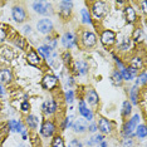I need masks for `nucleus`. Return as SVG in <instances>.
Instances as JSON below:
<instances>
[{
    "label": "nucleus",
    "mask_w": 147,
    "mask_h": 147,
    "mask_svg": "<svg viewBox=\"0 0 147 147\" xmlns=\"http://www.w3.org/2000/svg\"><path fill=\"white\" fill-rule=\"evenodd\" d=\"M140 119H141V116L137 113V115H135L132 118H129L128 121H126L125 126H123V135H125V137L131 138V137L135 136L136 128H137V126L140 125Z\"/></svg>",
    "instance_id": "nucleus-1"
},
{
    "label": "nucleus",
    "mask_w": 147,
    "mask_h": 147,
    "mask_svg": "<svg viewBox=\"0 0 147 147\" xmlns=\"http://www.w3.org/2000/svg\"><path fill=\"white\" fill-rule=\"evenodd\" d=\"M79 40H81V44L83 45V48L89 49V48L96 47L97 35L91 30H83L81 33V36H79Z\"/></svg>",
    "instance_id": "nucleus-2"
},
{
    "label": "nucleus",
    "mask_w": 147,
    "mask_h": 147,
    "mask_svg": "<svg viewBox=\"0 0 147 147\" xmlns=\"http://www.w3.org/2000/svg\"><path fill=\"white\" fill-rule=\"evenodd\" d=\"M91 11L93 16L96 19H102L105 18L106 14H107V6H106V3L103 1H93L91 3Z\"/></svg>",
    "instance_id": "nucleus-3"
},
{
    "label": "nucleus",
    "mask_w": 147,
    "mask_h": 147,
    "mask_svg": "<svg viewBox=\"0 0 147 147\" xmlns=\"http://www.w3.org/2000/svg\"><path fill=\"white\" fill-rule=\"evenodd\" d=\"M61 40H62L63 47L67 49H72L78 45V36L73 32H65L64 34H63Z\"/></svg>",
    "instance_id": "nucleus-4"
},
{
    "label": "nucleus",
    "mask_w": 147,
    "mask_h": 147,
    "mask_svg": "<svg viewBox=\"0 0 147 147\" xmlns=\"http://www.w3.org/2000/svg\"><path fill=\"white\" fill-rule=\"evenodd\" d=\"M11 16L16 23H24L26 20V18H28V14H26L25 9L22 5L18 4L11 8Z\"/></svg>",
    "instance_id": "nucleus-5"
},
{
    "label": "nucleus",
    "mask_w": 147,
    "mask_h": 147,
    "mask_svg": "<svg viewBox=\"0 0 147 147\" xmlns=\"http://www.w3.org/2000/svg\"><path fill=\"white\" fill-rule=\"evenodd\" d=\"M32 5L34 11L40 15H48L52 13V4L48 1H34Z\"/></svg>",
    "instance_id": "nucleus-6"
},
{
    "label": "nucleus",
    "mask_w": 147,
    "mask_h": 147,
    "mask_svg": "<svg viewBox=\"0 0 147 147\" xmlns=\"http://www.w3.org/2000/svg\"><path fill=\"white\" fill-rule=\"evenodd\" d=\"M58 77L53 76V74H45L43 77L42 79V87L47 91H53V89L57 88V86H58Z\"/></svg>",
    "instance_id": "nucleus-7"
},
{
    "label": "nucleus",
    "mask_w": 147,
    "mask_h": 147,
    "mask_svg": "<svg viewBox=\"0 0 147 147\" xmlns=\"http://www.w3.org/2000/svg\"><path fill=\"white\" fill-rule=\"evenodd\" d=\"M101 42L105 47H112L117 42V35L113 30L106 29L101 33Z\"/></svg>",
    "instance_id": "nucleus-8"
},
{
    "label": "nucleus",
    "mask_w": 147,
    "mask_h": 147,
    "mask_svg": "<svg viewBox=\"0 0 147 147\" xmlns=\"http://www.w3.org/2000/svg\"><path fill=\"white\" fill-rule=\"evenodd\" d=\"M57 109H58V103H57V101L54 98L45 99L44 103H43V106H42V111L45 116L54 115V113L57 112Z\"/></svg>",
    "instance_id": "nucleus-9"
},
{
    "label": "nucleus",
    "mask_w": 147,
    "mask_h": 147,
    "mask_svg": "<svg viewBox=\"0 0 147 147\" xmlns=\"http://www.w3.org/2000/svg\"><path fill=\"white\" fill-rule=\"evenodd\" d=\"M53 23L51 19H42V20H39L38 23H36V30H38L39 33H42V34H47L49 35L51 33L53 32Z\"/></svg>",
    "instance_id": "nucleus-10"
},
{
    "label": "nucleus",
    "mask_w": 147,
    "mask_h": 147,
    "mask_svg": "<svg viewBox=\"0 0 147 147\" xmlns=\"http://www.w3.org/2000/svg\"><path fill=\"white\" fill-rule=\"evenodd\" d=\"M55 129L57 128H55L54 122L51 121V119H47V121H44V122H43V125H42L40 133L45 137V138H48V137H52L53 135H54Z\"/></svg>",
    "instance_id": "nucleus-11"
},
{
    "label": "nucleus",
    "mask_w": 147,
    "mask_h": 147,
    "mask_svg": "<svg viewBox=\"0 0 147 147\" xmlns=\"http://www.w3.org/2000/svg\"><path fill=\"white\" fill-rule=\"evenodd\" d=\"M72 9H73V3L68 1V0H64L59 5V15L63 19H68L72 15Z\"/></svg>",
    "instance_id": "nucleus-12"
},
{
    "label": "nucleus",
    "mask_w": 147,
    "mask_h": 147,
    "mask_svg": "<svg viewBox=\"0 0 147 147\" xmlns=\"http://www.w3.org/2000/svg\"><path fill=\"white\" fill-rule=\"evenodd\" d=\"M97 128H98L103 135H111L112 133V123L109 119L105 118V117H99Z\"/></svg>",
    "instance_id": "nucleus-13"
},
{
    "label": "nucleus",
    "mask_w": 147,
    "mask_h": 147,
    "mask_svg": "<svg viewBox=\"0 0 147 147\" xmlns=\"http://www.w3.org/2000/svg\"><path fill=\"white\" fill-rule=\"evenodd\" d=\"M26 61H28L29 64L38 67L42 64V57L39 55V53L35 51V49H29V52L26 53Z\"/></svg>",
    "instance_id": "nucleus-14"
},
{
    "label": "nucleus",
    "mask_w": 147,
    "mask_h": 147,
    "mask_svg": "<svg viewBox=\"0 0 147 147\" xmlns=\"http://www.w3.org/2000/svg\"><path fill=\"white\" fill-rule=\"evenodd\" d=\"M86 101L88 102V105L92 106V107L98 106V103H99V96H98V93L96 92V89L87 88V91H86Z\"/></svg>",
    "instance_id": "nucleus-15"
},
{
    "label": "nucleus",
    "mask_w": 147,
    "mask_h": 147,
    "mask_svg": "<svg viewBox=\"0 0 147 147\" xmlns=\"http://www.w3.org/2000/svg\"><path fill=\"white\" fill-rule=\"evenodd\" d=\"M78 111L79 113L82 115V118H84L87 122H91L93 121V112L91 109H88V107H87L86 102L83 101H79V105H78Z\"/></svg>",
    "instance_id": "nucleus-16"
},
{
    "label": "nucleus",
    "mask_w": 147,
    "mask_h": 147,
    "mask_svg": "<svg viewBox=\"0 0 147 147\" xmlns=\"http://www.w3.org/2000/svg\"><path fill=\"white\" fill-rule=\"evenodd\" d=\"M73 131L76 133H84L86 131H88V122L86 121L84 118H82V117H79V118H77L74 122H73Z\"/></svg>",
    "instance_id": "nucleus-17"
},
{
    "label": "nucleus",
    "mask_w": 147,
    "mask_h": 147,
    "mask_svg": "<svg viewBox=\"0 0 147 147\" xmlns=\"http://www.w3.org/2000/svg\"><path fill=\"white\" fill-rule=\"evenodd\" d=\"M125 19L128 24H135L137 22V14L136 10L132 5H126L125 6Z\"/></svg>",
    "instance_id": "nucleus-18"
},
{
    "label": "nucleus",
    "mask_w": 147,
    "mask_h": 147,
    "mask_svg": "<svg viewBox=\"0 0 147 147\" xmlns=\"http://www.w3.org/2000/svg\"><path fill=\"white\" fill-rule=\"evenodd\" d=\"M0 82L4 84H10L13 82V73L9 68L0 69Z\"/></svg>",
    "instance_id": "nucleus-19"
},
{
    "label": "nucleus",
    "mask_w": 147,
    "mask_h": 147,
    "mask_svg": "<svg viewBox=\"0 0 147 147\" xmlns=\"http://www.w3.org/2000/svg\"><path fill=\"white\" fill-rule=\"evenodd\" d=\"M0 58L4 59L5 62H10L13 58H14V52H13L11 48L9 47H3L0 49Z\"/></svg>",
    "instance_id": "nucleus-20"
},
{
    "label": "nucleus",
    "mask_w": 147,
    "mask_h": 147,
    "mask_svg": "<svg viewBox=\"0 0 147 147\" xmlns=\"http://www.w3.org/2000/svg\"><path fill=\"white\" fill-rule=\"evenodd\" d=\"M76 69H77V73L81 76H86L89 71V65L88 63L84 62V61H77L76 62Z\"/></svg>",
    "instance_id": "nucleus-21"
},
{
    "label": "nucleus",
    "mask_w": 147,
    "mask_h": 147,
    "mask_svg": "<svg viewBox=\"0 0 147 147\" xmlns=\"http://www.w3.org/2000/svg\"><path fill=\"white\" fill-rule=\"evenodd\" d=\"M25 123L30 129H36L39 125V118L34 115H28L25 118Z\"/></svg>",
    "instance_id": "nucleus-22"
},
{
    "label": "nucleus",
    "mask_w": 147,
    "mask_h": 147,
    "mask_svg": "<svg viewBox=\"0 0 147 147\" xmlns=\"http://www.w3.org/2000/svg\"><path fill=\"white\" fill-rule=\"evenodd\" d=\"M57 44H58V40H57L55 38H53L51 34H49V35L44 39V47H47V48H48L51 52H54V51H55Z\"/></svg>",
    "instance_id": "nucleus-23"
},
{
    "label": "nucleus",
    "mask_w": 147,
    "mask_h": 147,
    "mask_svg": "<svg viewBox=\"0 0 147 147\" xmlns=\"http://www.w3.org/2000/svg\"><path fill=\"white\" fill-rule=\"evenodd\" d=\"M8 129H10L13 132H22L23 129V125L20 121H16V119H10L8 122Z\"/></svg>",
    "instance_id": "nucleus-24"
},
{
    "label": "nucleus",
    "mask_w": 147,
    "mask_h": 147,
    "mask_svg": "<svg viewBox=\"0 0 147 147\" xmlns=\"http://www.w3.org/2000/svg\"><path fill=\"white\" fill-rule=\"evenodd\" d=\"M131 68L136 69V71H140V69L143 68V59L141 57H133V58L129 61V65Z\"/></svg>",
    "instance_id": "nucleus-25"
},
{
    "label": "nucleus",
    "mask_w": 147,
    "mask_h": 147,
    "mask_svg": "<svg viewBox=\"0 0 147 147\" xmlns=\"http://www.w3.org/2000/svg\"><path fill=\"white\" fill-rule=\"evenodd\" d=\"M129 48H131V38H128V36L123 38L122 40L118 43V49L121 52H127Z\"/></svg>",
    "instance_id": "nucleus-26"
},
{
    "label": "nucleus",
    "mask_w": 147,
    "mask_h": 147,
    "mask_svg": "<svg viewBox=\"0 0 147 147\" xmlns=\"http://www.w3.org/2000/svg\"><path fill=\"white\" fill-rule=\"evenodd\" d=\"M111 82L113 86H121L123 83V79H122V76H121V72L119 71H115L111 76Z\"/></svg>",
    "instance_id": "nucleus-27"
},
{
    "label": "nucleus",
    "mask_w": 147,
    "mask_h": 147,
    "mask_svg": "<svg viewBox=\"0 0 147 147\" xmlns=\"http://www.w3.org/2000/svg\"><path fill=\"white\" fill-rule=\"evenodd\" d=\"M132 39L137 43L142 42L143 39H145V33H143V29L141 28H136L135 30H133V34H132Z\"/></svg>",
    "instance_id": "nucleus-28"
},
{
    "label": "nucleus",
    "mask_w": 147,
    "mask_h": 147,
    "mask_svg": "<svg viewBox=\"0 0 147 147\" xmlns=\"http://www.w3.org/2000/svg\"><path fill=\"white\" fill-rule=\"evenodd\" d=\"M38 53H39V55H43V58L45 59L47 62L48 61H51V57H52V52L49 51L47 47H44V45H40L38 48Z\"/></svg>",
    "instance_id": "nucleus-29"
},
{
    "label": "nucleus",
    "mask_w": 147,
    "mask_h": 147,
    "mask_svg": "<svg viewBox=\"0 0 147 147\" xmlns=\"http://www.w3.org/2000/svg\"><path fill=\"white\" fill-rule=\"evenodd\" d=\"M81 15H82V22L84 24H92V18H91V13L87 8H83L81 10Z\"/></svg>",
    "instance_id": "nucleus-30"
},
{
    "label": "nucleus",
    "mask_w": 147,
    "mask_h": 147,
    "mask_svg": "<svg viewBox=\"0 0 147 147\" xmlns=\"http://www.w3.org/2000/svg\"><path fill=\"white\" fill-rule=\"evenodd\" d=\"M135 135H136L137 137H138V138L145 140V138H146V136H147V129H146V126H145V125H138V126H137V128H136Z\"/></svg>",
    "instance_id": "nucleus-31"
},
{
    "label": "nucleus",
    "mask_w": 147,
    "mask_h": 147,
    "mask_svg": "<svg viewBox=\"0 0 147 147\" xmlns=\"http://www.w3.org/2000/svg\"><path fill=\"white\" fill-rule=\"evenodd\" d=\"M131 112H132V105L128 101H125L123 102V106H122V116L125 117V118H127V117L131 115Z\"/></svg>",
    "instance_id": "nucleus-32"
},
{
    "label": "nucleus",
    "mask_w": 147,
    "mask_h": 147,
    "mask_svg": "<svg viewBox=\"0 0 147 147\" xmlns=\"http://www.w3.org/2000/svg\"><path fill=\"white\" fill-rule=\"evenodd\" d=\"M129 97H131V101L133 105H138V89H137V86H133L131 88Z\"/></svg>",
    "instance_id": "nucleus-33"
},
{
    "label": "nucleus",
    "mask_w": 147,
    "mask_h": 147,
    "mask_svg": "<svg viewBox=\"0 0 147 147\" xmlns=\"http://www.w3.org/2000/svg\"><path fill=\"white\" fill-rule=\"evenodd\" d=\"M51 147H65L64 145V140L61 136H54V138L52 140V145Z\"/></svg>",
    "instance_id": "nucleus-34"
},
{
    "label": "nucleus",
    "mask_w": 147,
    "mask_h": 147,
    "mask_svg": "<svg viewBox=\"0 0 147 147\" xmlns=\"http://www.w3.org/2000/svg\"><path fill=\"white\" fill-rule=\"evenodd\" d=\"M14 44L18 47L19 49H24L25 48V44H26V40L23 36H19V35H16L15 38H14Z\"/></svg>",
    "instance_id": "nucleus-35"
},
{
    "label": "nucleus",
    "mask_w": 147,
    "mask_h": 147,
    "mask_svg": "<svg viewBox=\"0 0 147 147\" xmlns=\"http://www.w3.org/2000/svg\"><path fill=\"white\" fill-rule=\"evenodd\" d=\"M119 72H121V76H122V79H123V81L129 82V81H132V79H133V77H132L131 74H129V72L127 71V68H126V67H125V68H123V69H121V71H119Z\"/></svg>",
    "instance_id": "nucleus-36"
},
{
    "label": "nucleus",
    "mask_w": 147,
    "mask_h": 147,
    "mask_svg": "<svg viewBox=\"0 0 147 147\" xmlns=\"http://www.w3.org/2000/svg\"><path fill=\"white\" fill-rule=\"evenodd\" d=\"M6 36H8V32H6V29L3 25H0V44L5 42Z\"/></svg>",
    "instance_id": "nucleus-37"
},
{
    "label": "nucleus",
    "mask_w": 147,
    "mask_h": 147,
    "mask_svg": "<svg viewBox=\"0 0 147 147\" xmlns=\"http://www.w3.org/2000/svg\"><path fill=\"white\" fill-rule=\"evenodd\" d=\"M20 111H22L23 113H28L29 111H30V103H29L28 101L22 102V105H20Z\"/></svg>",
    "instance_id": "nucleus-38"
},
{
    "label": "nucleus",
    "mask_w": 147,
    "mask_h": 147,
    "mask_svg": "<svg viewBox=\"0 0 147 147\" xmlns=\"http://www.w3.org/2000/svg\"><path fill=\"white\" fill-rule=\"evenodd\" d=\"M62 58H63V62L65 63V64H69V63L72 62V55H71V53H69L68 51L63 53V55H62Z\"/></svg>",
    "instance_id": "nucleus-39"
},
{
    "label": "nucleus",
    "mask_w": 147,
    "mask_h": 147,
    "mask_svg": "<svg viewBox=\"0 0 147 147\" xmlns=\"http://www.w3.org/2000/svg\"><path fill=\"white\" fill-rule=\"evenodd\" d=\"M73 101H74V93H73V91H68L65 93V102L71 105Z\"/></svg>",
    "instance_id": "nucleus-40"
},
{
    "label": "nucleus",
    "mask_w": 147,
    "mask_h": 147,
    "mask_svg": "<svg viewBox=\"0 0 147 147\" xmlns=\"http://www.w3.org/2000/svg\"><path fill=\"white\" fill-rule=\"evenodd\" d=\"M92 140L94 145H99L101 142L105 141V137H103V135H96L94 137H92Z\"/></svg>",
    "instance_id": "nucleus-41"
},
{
    "label": "nucleus",
    "mask_w": 147,
    "mask_h": 147,
    "mask_svg": "<svg viewBox=\"0 0 147 147\" xmlns=\"http://www.w3.org/2000/svg\"><path fill=\"white\" fill-rule=\"evenodd\" d=\"M137 81H138V83H140V84H142V86H145V84H146V71H143L141 74L138 76Z\"/></svg>",
    "instance_id": "nucleus-42"
},
{
    "label": "nucleus",
    "mask_w": 147,
    "mask_h": 147,
    "mask_svg": "<svg viewBox=\"0 0 147 147\" xmlns=\"http://www.w3.org/2000/svg\"><path fill=\"white\" fill-rule=\"evenodd\" d=\"M122 145L125 147H132L133 146V141L131 138H128V137H125V140L122 141Z\"/></svg>",
    "instance_id": "nucleus-43"
},
{
    "label": "nucleus",
    "mask_w": 147,
    "mask_h": 147,
    "mask_svg": "<svg viewBox=\"0 0 147 147\" xmlns=\"http://www.w3.org/2000/svg\"><path fill=\"white\" fill-rule=\"evenodd\" d=\"M68 147H83V145L81 143V141H78V140H72V141L69 142Z\"/></svg>",
    "instance_id": "nucleus-44"
},
{
    "label": "nucleus",
    "mask_w": 147,
    "mask_h": 147,
    "mask_svg": "<svg viewBox=\"0 0 147 147\" xmlns=\"http://www.w3.org/2000/svg\"><path fill=\"white\" fill-rule=\"evenodd\" d=\"M88 131L92 132V133H94V132L97 131V125H96L94 122L91 123V125H88Z\"/></svg>",
    "instance_id": "nucleus-45"
},
{
    "label": "nucleus",
    "mask_w": 147,
    "mask_h": 147,
    "mask_svg": "<svg viewBox=\"0 0 147 147\" xmlns=\"http://www.w3.org/2000/svg\"><path fill=\"white\" fill-rule=\"evenodd\" d=\"M24 32L26 33V34H30V32H32L30 30V25H25L24 26Z\"/></svg>",
    "instance_id": "nucleus-46"
},
{
    "label": "nucleus",
    "mask_w": 147,
    "mask_h": 147,
    "mask_svg": "<svg viewBox=\"0 0 147 147\" xmlns=\"http://www.w3.org/2000/svg\"><path fill=\"white\" fill-rule=\"evenodd\" d=\"M141 6H142V11L146 13V1H141Z\"/></svg>",
    "instance_id": "nucleus-47"
},
{
    "label": "nucleus",
    "mask_w": 147,
    "mask_h": 147,
    "mask_svg": "<svg viewBox=\"0 0 147 147\" xmlns=\"http://www.w3.org/2000/svg\"><path fill=\"white\" fill-rule=\"evenodd\" d=\"M5 94V91H4V88H3V86L0 84V96H4Z\"/></svg>",
    "instance_id": "nucleus-48"
},
{
    "label": "nucleus",
    "mask_w": 147,
    "mask_h": 147,
    "mask_svg": "<svg viewBox=\"0 0 147 147\" xmlns=\"http://www.w3.org/2000/svg\"><path fill=\"white\" fill-rule=\"evenodd\" d=\"M20 147H24V146H20Z\"/></svg>",
    "instance_id": "nucleus-49"
}]
</instances>
